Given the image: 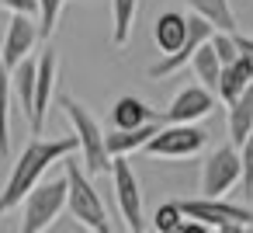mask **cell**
Here are the masks:
<instances>
[{
	"mask_svg": "<svg viewBox=\"0 0 253 233\" xmlns=\"http://www.w3.org/2000/svg\"><path fill=\"white\" fill-rule=\"evenodd\" d=\"M191 70H194V80H198L201 87H208V91H218V77H222V63H218V56H215V49H211V42L198 49V56L191 59Z\"/></svg>",
	"mask_w": 253,
	"mask_h": 233,
	"instance_id": "20",
	"label": "cell"
},
{
	"mask_svg": "<svg viewBox=\"0 0 253 233\" xmlns=\"http://www.w3.org/2000/svg\"><path fill=\"white\" fill-rule=\"evenodd\" d=\"M73 153H80L77 136H63V139H28V146L21 150L18 164L11 167V177L0 191V212L18 209L45 177V171L59 160H70Z\"/></svg>",
	"mask_w": 253,
	"mask_h": 233,
	"instance_id": "1",
	"label": "cell"
},
{
	"mask_svg": "<svg viewBox=\"0 0 253 233\" xmlns=\"http://www.w3.org/2000/svg\"><path fill=\"white\" fill-rule=\"evenodd\" d=\"M205 143H208V132L201 125H163L149 139L146 153L149 157H163V160H187V157L201 153Z\"/></svg>",
	"mask_w": 253,
	"mask_h": 233,
	"instance_id": "6",
	"label": "cell"
},
{
	"mask_svg": "<svg viewBox=\"0 0 253 233\" xmlns=\"http://www.w3.org/2000/svg\"><path fill=\"white\" fill-rule=\"evenodd\" d=\"M184 226H187V223H180V226H173V230H167V233H184Z\"/></svg>",
	"mask_w": 253,
	"mask_h": 233,
	"instance_id": "30",
	"label": "cell"
},
{
	"mask_svg": "<svg viewBox=\"0 0 253 233\" xmlns=\"http://www.w3.org/2000/svg\"><path fill=\"white\" fill-rule=\"evenodd\" d=\"M66 198H70L66 174L42 181V184L21 202V230H18V233H49V226L63 216Z\"/></svg>",
	"mask_w": 253,
	"mask_h": 233,
	"instance_id": "4",
	"label": "cell"
},
{
	"mask_svg": "<svg viewBox=\"0 0 253 233\" xmlns=\"http://www.w3.org/2000/svg\"><path fill=\"white\" fill-rule=\"evenodd\" d=\"M135 14H139V0H111V46L115 49L128 46Z\"/></svg>",
	"mask_w": 253,
	"mask_h": 233,
	"instance_id": "16",
	"label": "cell"
},
{
	"mask_svg": "<svg viewBox=\"0 0 253 233\" xmlns=\"http://www.w3.org/2000/svg\"><path fill=\"white\" fill-rule=\"evenodd\" d=\"M250 87H253V77H250V73H246V66L236 59L232 66H222V77H218V91H215V94L232 108V105L250 91Z\"/></svg>",
	"mask_w": 253,
	"mask_h": 233,
	"instance_id": "19",
	"label": "cell"
},
{
	"mask_svg": "<svg viewBox=\"0 0 253 233\" xmlns=\"http://www.w3.org/2000/svg\"><path fill=\"white\" fill-rule=\"evenodd\" d=\"M246 230H250V226H239V223H225V226H222L218 233H246Z\"/></svg>",
	"mask_w": 253,
	"mask_h": 233,
	"instance_id": "29",
	"label": "cell"
},
{
	"mask_svg": "<svg viewBox=\"0 0 253 233\" xmlns=\"http://www.w3.org/2000/svg\"><path fill=\"white\" fill-rule=\"evenodd\" d=\"M66 184H70V198H66L70 216H73L87 233H115L111 216H108V209H104L97 188L90 184L87 171L80 167V160H66Z\"/></svg>",
	"mask_w": 253,
	"mask_h": 233,
	"instance_id": "3",
	"label": "cell"
},
{
	"mask_svg": "<svg viewBox=\"0 0 253 233\" xmlns=\"http://www.w3.org/2000/svg\"><path fill=\"white\" fill-rule=\"evenodd\" d=\"M191 7V14L205 18L215 32H225V35H236V11L229 0H184Z\"/></svg>",
	"mask_w": 253,
	"mask_h": 233,
	"instance_id": "15",
	"label": "cell"
},
{
	"mask_svg": "<svg viewBox=\"0 0 253 233\" xmlns=\"http://www.w3.org/2000/svg\"><path fill=\"white\" fill-rule=\"evenodd\" d=\"M160 129H163V122H153V125H142V129H128V132H118V129H111V132L104 136L111 160H118V157H128V153H135V150H146V146H149V139H153Z\"/></svg>",
	"mask_w": 253,
	"mask_h": 233,
	"instance_id": "14",
	"label": "cell"
},
{
	"mask_svg": "<svg viewBox=\"0 0 253 233\" xmlns=\"http://www.w3.org/2000/svg\"><path fill=\"white\" fill-rule=\"evenodd\" d=\"M0 7H7L11 14H21V18H39V0H0Z\"/></svg>",
	"mask_w": 253,
	"mask_h": 233,
	"instance_id": "26",
	"label": "cell"
},
{
	"mask_svg": "<svg viewBox=\"0 0 253 233\" xmlns=\"http://www.w3.org/2000/svg\"><path fill=\"white\" fill-rule=\"evenodd\" d=\"M184 233H211V226H205V223H194V219H187Z\"/></svg>",
	"mask_w": 253,
	"mask_h": 233,
	"instance_id": "28",
	"label": "cell"
},
{
	"mask_svg": "<svg viewBox=\"0 0 253 233\" xmlns=\"http://www.w3.org/2000/svg\"><path fill=\"white\" fill-rule=\"evenodd\" d=\"M236 181H243V160L239 150L225 143L211 150L208 160L201 164V198H225V191L236 188Z\"/></svg>",
	"mask_w": 253,
	"mask_h": 233,
	"instance_id": "5",
	"label": "cell"
},
{
	"mask_svg": "<svg viewBox=\"0 0 253 233\" xmlns=\"http://www.w3.org/2000/svg\"><path fill=\"white\" fill-rule=\"evenodd\" d=\"M211 49H215V56H218V63H222V66H232V63L239 59V46H236V35L215 32V35H211Z\"/></svg>",
	"mask_w": 253,
	"mask_h": 233,
	"instance_id": "24",
	"label": "cell"
},
{
	"mask_svg": "<svg viewBox=\"0 0 253 233\" xmlns=\"http://www.w3.org/2000/svg\"><path fill=\"white\" fill-rule=\"evenodd\" d=\"M250 132H253V87L229 108V143L239 150L250 139Z\"/></svg>",
	"mask_w": 253,
	"mask_h": 233,
	"instance_id": "17",
	"label": "cell"
},
{
	"mask_svg": "<svg viewBox=\"0 0 253 233\" xmlns=\"http://www.w3.org/2000/svg\"><path fill=\"white\" fill-rule=\"evenodd\" d=\"M180 223H187L184 212H180V202H163V205H156V212H153L156 233H167V230H173V226H180Z\"/></svg>",
	"mask_w": 253,
	"mask_h": 233,
	"instance_id": "23",
	"label": "cell"
},
{
	"mask_svg": "<svg viewBox=\"0 0 253 233\" xmlns=\"http://www.w3.org/2000/svg\"><path fill=\"white\" fill-rule=\"evenodd\" d=\"M59 108H63V115L70 118L73 136H77V143H80V167L87 171V177H94V174H111L115 160H111V153H108V143H104L108 132L101 129V122H97L77 98H70V94H59Z\"/></svg>",
	"mask_w": 253,
	"mask_h": 233,
	"instance_id": "2",
	"label": "cell"
},
{
	"mask_svg": "<svg viewBox=\"0 0 253 233\" xmlns=\"http://www.w3.org/2000/svg\"><path fill=\"white\" fill-rule=\"evenodd\" d=\"M215 101H218L215 91H208L201 84H187L170 101V108L163 112V122L167 125H194V122H201V118H208L215 112Z\"/></svg>",
	"mask_w": 253,
	"mask_h": 233,
	"instance_id": "9",
	"label": "cell"
},
{
	"mask_svg": "<svg viewBox=\"0 0 253 233\" xmlns=\"http://www.w3.org/2000/svg\"><path fill=\"white\" fill-rule=\"evenodd\" d=\"M153 122H163V115H160L156 108H149L146 101L132 98V94H125V98H118V101L111 105V129H118V132L142 129V125H153ZM163 125H167V122H163Z\"/></svg>",
	"mask_w": 253,
	"mask_h": 233,
	"instance_id": "12",
	"label": "cell"
},
{
	"mask_svg": "<svg viewBox=\"0 0 253 233\" xmlns=\"http://www.w3.org/2000/svg\"><path fill=\"white\" fill-rule=\"evenodd\" d=\"M11 70L4 66V59H0V157L11 153Z\"/></svg>",
	"mask_w": 253,
	"mask_h": 233,
	"instance_id": "21",
	"label": "cell"
},
{
	"mask_svg": "<svg viewBox=\"0 0 253 233\" xmlns=\"http://www.w3.org/2000/svg\"><path fill=\"white\" fill-rule=\"evenodd\" d=\"M111 181H115V198H118V212L128 226V233H142L146 219H142V184L135 177V171L128 167L125 157L115 160L111 167Z\"/></svg>",
	"mask_w": 253,
	"mask_h": 233,
	"instance_id": "8",
	"label": "cell"
},
{
	"mask_svg": "<svg viewBox=\"0 0 253 233\" xmlns=\"http://www.w3.org/2000/svg\"><path fill=\"white\" fill-rule=\"evenodd\" d=\"M63 4L66 0H39V35L42 39H52V32L59 25V14H63Z\"/></svg>",
	"mask_w": 253,
	"mask_h": 233,
	"instance_id": "22",
	"label": "cell"
},
{
	"mask_svg": "<svg viewBox=\"0 0 253 233\" xmlns=\"http://www.w3.org/2000/svg\"><path fill=\"white\" fill-rule=\"evenodd\" d=\"M236 46H239V63H243V66H246V73L253 77V39L236 35Z\"/></svg>",
	"mask_w": 253,
	"mask_h": 233,
	"instance_id": "27",
	"label": "cell"
},
{
	"mask_svg": "<svg viewBox=\"0 0 253 233\" xmlns=\"http://www.w3.org/2000/svg\"><path fill=\"white\" fill-rule=\"evenodd\" d=\"M35 77H39V59H25L18 70H11V84H14V94H18L28 122H32V112H35Z\"/></svg>",
	"mask_w": 253,
	"mask_h": 233,
	"instance_id": "18",
	"label": "cell"
},
{
	"mask_svg": "<svg viewBox=\"0 0 253 233\" xmlns=\"http://www.w3.org/2000/svg\"><path fill=\"white\" fill-rule=\"evenodd\" d=\"M56 73H59V56L56 49L39 53V77H35V112H32V132L39 136L52 105V91H56Z\"/></svg>",
	"mask_w": 253,
	"mask_h": 233,
	"instance_id": "11",
	"label": "cell"
},
{
	"mask_svg": "<svg viewBox=\"0 0 253 233\" xmlns=\"http://www.w3.org/2000/svg\"><path fill=\"white\" fill-rule=\"evenodd\" d=\"M239 160H243V195L253 198V132H250V139L239 146Z\"/></svg>",
	"mask_w": 253,
	"mask_h": 233,
	"instance_id": "25",
	"label": "cell"
},
{
	"mask_svg": "<svg viewBox=\"0 0 253 233\" xmlns=\"http://www.w3.org/2000/svg\"><path fill=\"white\" fill-rule=\"evenodd\" d=\"M180 212H184V219L205 223V226H211V230H222L225 223L253 226V209L236 205V202H229V198H184V202H180Z\"/></svg>",
	"mask_w": 253,
	"mask_h": 233,
	"instance_id": "7",
	"label": "cell"
},
{
	"mask_svg": "<svg viewBox=\"0 0 253 233\" xmlns=\"http://www.w3.org/2000/svg\"><path fill=\"white\" fill-rule=\"evenodd\" d=\"M153 42L163 56H177L187 42V14L180 11H163L153 25Z\"/></svg>",
	"mask_w": 253,
	"mask_h": 233,
	"instance_id": "13",
	"label": "cell"
},
{
	"mask_svg": "<svg viewBox=\"0 0 253 233\" xmlns=\"http://www.w3.org/2000/svg\"><path fill=\"white\" fill-rule=\"evenodd\" d=\"M39 21L35 18H21V14H11L7 21V35H4V49H0V59H4L7 70H18L25 59H32V49L39 42Z\"/></svg>",
	"mask_w": 253,
	"mask_h": 233,
	"instance_id": "10",
	"label": "cell"
},
{
	"mask_svg": "<svg viewBox=\"0 0 253 233\" xmlns=\"http://www.w3.org/2000/svg\"><path fill=\"white\" fill-rule=\"evenodd\" d=\"M246 233H253V226H250V230H246Z\"/></svg>",
	"mask_w": 253,
	"mask_h": 233,
	"instance_id": "31",
	"label": "cell"
}]
</instances>
